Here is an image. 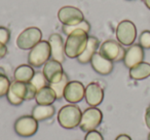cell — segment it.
I'll return each instance as SVG.
<instances>
[{"label":"cell","mask_w":150,"mask_h":140,"mask_svg":"<svg viewBox=\"0 0 150 140\" xmlns=\"http://www.w3.org/2000/svg\"><path fill=\"white\" fill-rule=\"evenodd\" d=\"M88 37V33L84 31H75L69 34L65 41L66 57L70 59H77L86 50Z\"/></svg>","instance_id":"1"},{"label":"cell","mask_w":150,"mask_h":140,"mask_svg":"<svg viewBox=\"0 0 150 140\" xmlns=\"http://www.w3.org/2000/svg\"><path fill=\"white\" fill-rule=\"evenodd\" d=\"M82 112L75 104H67L63 106L58 112V122L64 129L72 130L79 127Z\"/></svg>","instance_id":"2"},{"label":"cell","mask_w":150,"mask_h":140,"mask_svg":"<svg viewBox=\"0 0 150 140\" xmlns=\"http://www.w3.org/2000/svg\"><path fill=\"white\" fill-rule=\"evenodd\" d=\"M52 57L50 45L47 40H41L31 48L28 55V63L32 67H41L47 62Z\"/></svg>","instance_id":"3"},{"label":"cell","mask_w":150,"mask_h":140,"mask_svg":"<svg viewBox=\"0 0 150 140\" xmlns=\"http://www.w3.org/2000/svg\"><path fill=\"white\" fill-rule=\"evenodd\" d=\"M116 39L121 45L131 46L137 38V28L132 21L123 20L119 22L115 30Z\"/></svg>","instance_id":"4"},{"label":"cell","mask_w":150,"mask_h":140,"mask_svg":"<svg viewBox=\"0 0 150 140\" xmlns=\"http://www.w3.org/2000/svg\"><path fill=\"white\" fill-rule=\"evenodd\" d=\"M42 39V32L37 27H29L19 34L17 38V46L20 50H31Z\"/></svg>","instance_id":"5"},{"label":"cell","mask_w":150,"mask_h":140,"mask_svg":"<svg viewBox=\"0 0 150 140\" xmlns=\"http://www.w3.org/2000/svg\"><path fill=\"white\" fill-rule=\"evenodd\" d=\"M103 121V113L98 107L90 106L82 112L79 128L84 132L96 130Z\"/></svg>","instance_id":"6"},{"label":"cell","mask_w":150,"mask_h":140,"mask_svg":"<svg viewBox=\"0 0 150 140\" xmlns=\"http://www.w3.org/2000/svg\"><path fill=\"white\" fill-rule=\"evenodd\" d=\"M99 53L112 62H119L123 60L125 50L118 41L113 39L105 40L99 48Z\"/></svg>","instance_id":"7"},{"label":"cell","mask_w":150,"mask_h":140,"mask_svg":"<svg viewBox=\"0 0 150 140\" xmlns=\"http://www.w3.org/2000/svg\"><path fill=\"white\" fill-rule=\"evenodd\" d=\"M13 128L16 133L21 137H31L37 132L38 122L32 115H23L16 121Z\"/></svg>","instance_id":"8"},{"label":"cell","mask_w":150,"mask_h":140,"mask_svg":"<svg viewBox=\"0 0 150 140\" xmlns=\"http://www.w3.org/2000/svg\"><path fill=\"white\" fill-rule=\"evenodd\" d=\"M28 94V82H22L13 80L11 84L9 90L7 92V101L11 105L19 106L27 99Z\"/></svg>","instance_id":"9"},{"label":"cell","mask_w":150,"mask_h":140,"mask_svg":"<svg viewBox=\"0 0 150 140\" xmlns=\"http://www.w3.org/2000/svg\"><path fill=\"white\" fill-rule=\"evenodd\" d=\"M58 19L63 25H74L83 21L84 16L79 9L71 5H66L59 9Z\"/></svg>","instance_id":"10"},{"label":"cell","mask_w":150,"mask_h":140,"mask_svg":"<svg viewBox=\"0 0 150 140\" xmlns=\"http://www.w3.org/2000/svg\"><path fill=\"white\" fill-rule=\"evenodd\" d=\"M86 87L78 80H71L68 82L64 91L63 98L70 104H76L84 98Z\"/></svg>","instance_id":"11"},{"label":"cell","mask_w":150,"mask_h":140,"mask_svg":"<svg viewBox=\"0 0 150 140\" xmlns=\"http://www.w3.org/2000/svg\"><path fill=\"white\" fill-rule=\"evenodd\" d=\"M42 73L45 76L48 84H54V82H58L62 80L65 72L63 69L62 63L58 62L54 59H50L43 65Z\"/></svg>","instance_id":"12"},{"label":"cell","mask_w":150,"mask_h":140,"mask_svg":"<svg viewBox=\"0 0 150 140\" xmlns=\"http://www.w3.org/2000/svg\"><path fill=\"white\" fill-rule=\"evenodd\" d=\"M84 98L90 106L97 107L104 100V89L98 82H90L86 87Z\"/></svg>","instance_id":"13"},{"label":"cell","mask_w":150,"mask_h":140,"mask_svg":"<svg viewBox=\"0 0 150 140\" xmlns=\"http://www.w3.org/2000/svg\"><path fill=\"white\" fill-rule=\"evenodd\" d=\"M90 63L92 65L93 69L100 75H109L114 68V64H113L114 62L107 59L106 57H104L99 52H97L93 56Z\"/></svg>","instance_id":"14"},{"label":"cell","mask_w":150,"mask_h":140,"mask_svg":"<svg viewBox=\"0 0 150 140\" xmlns=\"http://www.w3.org/2000/svg\"><path fill=\"white\" fill-rule=\"evenodd\" d=\"M144 57H145L144 48L140 44H132L131 46H129L127 50H125V58L122 61L125 66L131 69L132 67L143 62Z\"/></svg>","instance_id":"15"},{"label":"cell","mask_w":150,"mask_h":140,"mask_svg":"<svg viewBox=\"0 0 150 140\" xmlns=\"http://www.w3.org/2000/svg\"><path fill=\"white\" fill-rule=\"evenodd\" d=\"M48 43L50 45L52 58L60 63L65 62V43L63 37L59 33H52L48 38Z\"/></svg>","instance_id":"16"},{"label":"cell","mask_w":150,"mask_h":140,"mask_svg":"<svg viewBox=\"0 0 150 140\" xmlns=\"http://www.w3.org/2000/svg\"><path fill=\"white\" fill-rule=\"evenodd\" d=\"M99 48H100V41H99L98 38L95 37V36H90L86 50L77 58V61L80 64H88V63H90L93 56L96 54Z\"/></svg>","instance_id":"17"},{"label":"cell","mask_w":150,"mask_h":140,"mask_svg":"<svg viewBox=\"0 0 150 140\" xmlns=\"http://www.w3.org/2000/svg\"><path fill=\"white\" fill-rule=\"evenodd\" d=\"M56 113V108L54 105H39L37 104L32 109L31 115L37 122H42L52 117Z\"/></svg>","instance_id":"18"},{"label":"cell","mask_w":150,"mask_h":140,"mask_svg":"<svg viewBox=\"0 0 150 140\" xmlns=\"http://www.w3.org/2000/svg\"><path fill=\"white\" fill-rule=\"evenodd\" d=\"M35 100L39 105H52V103L57 100V96L54 91L50 86H46L37 91Z\"/></svg>","instance_id":"19"},{"label":"cell","mask_w":150,"mask_h":140,"mask_svg":"<svg viewBox=\"0 0 150 140\" xmlns=\"http://www.w3.org/2000/svg\"><path fill=\"white\" fill-rule=\"evenodd\" d=\"M150 76V64L141 62L129 69V77L134 80H143Z\"/></svg>","instance_id":"20"},{"label":"cell","mask_w":150,"mask_h":140,"mask_svg":"<svg viewBox=\"0 0 150 140\" xmlns=\"http://www.w3.org/2000/svg\"><path fill=\"white\" fill-rule=\"evenodd\" d=\"M35 71H34L33 67L29 64H23L17 67L13 72V77L15 80L22 82H30L33 78Z\"/></svg>","instance_id":"21"},{"label":"cell","mask_w":150,"mask_h":140,"mask_svg":"<svg viewBox=\"0 0 150 140\" xmlns=\"http://www.w3.org/2000/svg\"><path fill=\"white\" fill-rule=\"evenodd\" d=\"M62 30L67 36L75 31H84L88 33L91 31V24L86 20H83V21L74 24V25H63Z\"/></svg>","instance_id":"22"},{"label":"cell","mask_w":150,"mask_h":140,"mask_svg":"<svg viewBox=\"0 0 150 140\" xmlns=\"http://www.w3.org/2000/svg\"><path fill=\"white\" fill-rule=\"evenodd\" d=\"M69 82H70V80H69L68 75H67L66 73H64V75H63L62 80H61L60 82H54V84H48V86H50V88L54 91V93H56V96H57V99H58V100H60V99L63 98L65 88H66V86L68 85Z\"/></svg>","instance_id":"23"},{"label":"cell","mask_w":150,"mask_h":140,"mask_svg":"<svg viewBox=\"0 0 150 140\" xmlns=\"http://www.w3.org/2000/svg\"><path fill=\"white\" fill-rule=\"evenodd\" d=\"M11 84V82L9 80L8 76L5 73V70L2 67H0V98L7 95Z\"/></svg>","instance_id":"24"},{"label":"cell","mask_w":150,"mask_h":140,"mask_svg":"<svg viewBox=\"0 0 150 140\" xmlns=\"http://www.w3.org/2000/svg\"><path fill=\"white\" fill-rule=\"evenodd\" d=\"M30 82L35 87L37 91L40 90V89H42V88H44V87L48 86L47 80H46L45 76L43 75L42 72H35L33 78H32Z\"/></svg>","instance_id":"25"},{"label":"cell","mask_w":150,"mask_h":140,"mask_svg":"<svg viewBox=\"0 0 150 140\" xmlns=\"http://www.w3.org/2000/svg\"><path fill=\"white\" fill-rule=\"evenodd\" d=\"M139 44L143 48H150V31L145 30L139 36Z\"/></svg>","instance_id":"26"},{"label":"cell","mask_w":150,"mask_h":140,"mask_svg":"<svg viewBox=\"0 0 150 140\" xmlns=\"http://www.w3.org/2000/svg\"><path fill=\"white\" fill-rule=\"evenodd\" d=\"M11 40V31L8 28L0 26V42L3 44H7Z\"/></svg>","instance_id":"27"},{"label":"cell","mask_w":150,"mask_h":140,"mask_svg":"<svg viewBox=\"0 0 150 140\" xmlns=\"http://www.w3.org/2000/svg\"><path fill=\"white\" fill-rule=\"evenodd\" d=\"M84 140H104L102 134L97 130H93V131L86 132V135L84 137Z\"/></svg>","instance_id":"28"},{"label":"cell","mask_w":150,"mask_h":140,"mask_svg":"<svg viewBox=\"0 0 150 140\" xmlns=\"http://www.w3.org/2000/svg\"><path fill=\"white\" fill-rule=\"evenodd\" d=\"M7 53H8V50H7L6 44H3L0 42V60L4 58L7 55Z\"/></svg>","instance_id":"29"},{"label":"cell","mask_w":150,"mask_h":140,"mask_svg":"<svg viewBox=\"0 0 150 140\" xmlns=\"http://www.w3.org/2000/svg\"><path fill=\"white\" fill-rule=\"evenodd\" d=\"M145 123H146V126L150 129V104H149V106L147 107L146 112H145Z\"/></svg>","instance_id":"30"},{"label":"cell","mask_w":150,"mask_h":140,"mask_svg":"<svg viewBox=\"0 0 150 140\" xmlns=\"http://www.w3.org/2000/svg\"><path fill=\"white\" fill-rule=\"evenodd\" d=\"M115 140H132V138L127 134H120L115 138Z\"/></svg>","instance_id":"31"},{"label":"cell","mask_w":150,"mask_h":140,"mask_svg":"<svg viewBox=\"0 0 150 140\" xmlns=\"http://www.w3.org/2000/svg\"><path fill=\"white\" fill-rule=\"evenodd\" d=\"M143 1H144V3H145L146 7L150 11V0H143Z\"/></svg>","instance_id":"32"},{"label":"cell","mask_w":150,"mask_h":140,"mask_svg":"<svg viewBox=\"0 0 150 140\" xmlns=\"http://www.w3.org/2000/svg\"><path fill=\"white\" fill-rule=\"evenodd\" d=\"M148 140H150V133H149V135H148Z\"/></svg>","instance_id":"33"},{"label":"cell","mask_w":150,"mask_h":140,"mask_svg":"<svg viewBox=\"0 0 150 140\" xmlns=\"http://www.w3.org/2000/svg\"><path fill=\"white\" fill-rule=\"evenodd\" d=\"M127 1H134V0H127Z\"/></svg>","instance_id":"34"}]
</instances>
